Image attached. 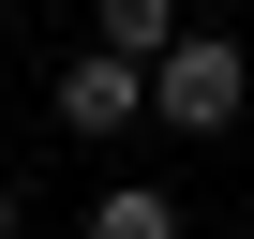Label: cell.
Wrapping results in <instances>:
<instances>
[{
	"label": "cell",
	"mask_w": 254,
	"mask_h": 239,
	"mask_svg": "<svg viewBox=\"0 0 254 239\" xmlns=\"http://www.w3.org/2000/svg\"><path fill=\"white\" fill-rule=\"evenodd\" d=\"M75 224H90V239H180V194H165V179H105Z\"/></svg>",
	"instance_id": "3957f363"
},
{
	"label": "cell",
	"mask_w": 254,
	"mask_h": 239,
	"mask_svg": "<svg viewBox=\"0 0 254 239\" xmlns=\"http://www.w3.org/2000/svg\"><path fill=\"white\" fill-rule=\"evenodd\" d=\"M239 105H254V60H239L224 30H180V45L150 60V120H165V135H224Z\"/></svg>",
	"instance_id": "6da1fadb"
},
{
	"label": "cell",
	"mask_w": 254,
	"mask_h": 239,
	"mask_svg": "<svg viewBox=\"0 0 254 239\" xmlns=\"http://www.w3.org/2000/svg\"><path fill=\"white\" fill-rule=\"evenodd\" d=\"M45 120H60V135H135V120H150V60L90 30V45L60 60V90H45Z\"/></svg>",
	"instance_id": "7a4b0ae2"
},
{
	"label": "cell",
	"mask_w": 254,
	"mask_h": 239,
	"mask_svg": "<svg viewBox=\"0 0 254 239\" xmlns=\"http://www.w3.org/2000/svg\"><path fill=\"white\" fill-rule=\"evenodd\" d=\"M15 224H30V194H15V179H0V239H15Z\"/></svg>",
	"instance_id": "5b68a950"
},
{
	"label": "cell",
	"mask_w": 254,
	"mask_h": 239,
	"mask_svg": "<svg viewBox=\"0 0 254 239\" xmlns=\"http://www.w3.org/2000/svg\"><path fill=\"white\" fill-rule=\"evenodd\" d=\"M90 30H105V45H135V60H165V45L194 30V15H180V0H105V15H90Z\"/></svg>",
	"instance_id": "277c9868"
}]
</instances>
